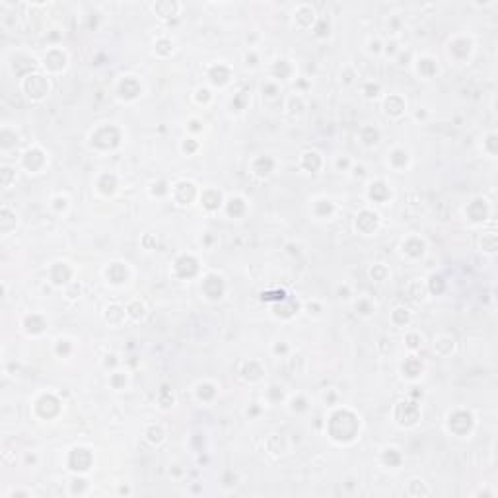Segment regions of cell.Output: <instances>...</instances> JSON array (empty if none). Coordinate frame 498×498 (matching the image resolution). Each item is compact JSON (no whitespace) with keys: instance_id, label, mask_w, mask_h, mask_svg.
I'll list each match as a JSON object with an SVG mask.
<instances>
[{"instance_id":"1","label":"cell","mask_w":498,"mask_h":498,"mask_svg":"<svg viewBox=\"0 0 498 498\" xmlns=\"http://www.w3.org/2000/svg\"><path fill=\"white\" fill-rule=\"evenodd\" d=\"M26 82H28V84H33V96H31V98H41V96H45V94L49 92V84L45 82L43 76H28Z\"/></svg>"}]
</instances>
